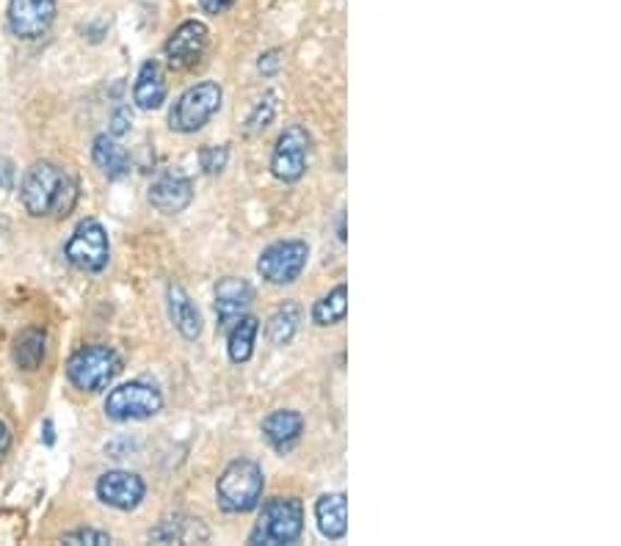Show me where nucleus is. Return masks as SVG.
Instances as JSON below:
<instances>
[{"label": "nucleus", "mask_w": 621, "mask_h": 546, "mask_svg": "<svg viewBox=\"0 0 621 546\" xmlns=\"http://www.w3.org/2000/svg\"><path fill=\"white\" fill-rule=\"evenodd\" d=\"M232 3H235V0H199V7L205 9L207 14H224Z\"/></svg>", "instance_id": "nucleus-30"}, {"label": "nucleus", "mask_w": 621, "mask_h": 546, "mask_svg": "<svg viewBox=\"0 0 621 546\" xmlns=\"http://www.w3.org/2000/svg\"><path fill=\"white\" fill-rule=\"evenodd\" d=\"M309 263V246L304 241H279L263 248L257 259V274L268 284H293Z\"/></svg>", "instance_id": "nucleus-8"}, {"label": "nucleus", "mask_w": 621, "mask_h": 546, "mask_svg": "<svg viewBox=\"0 0 621 546\" xmlns=\"http://www.w3.org/2000/svg\"><path fill=\"white\" fill-rule=\"evenodd\" d=\"M64 544H89V546H108L111 544V535L102 533V530L95 527H81V530H72V533L61 535Z\"/></svg>", "instance_id": "nucleus-27"}, {"label": "nucleus", "mask_w": 621, "mask_h": 546, "mask_svg": "<svg viewBox=\"0 0 621 546\" xmlns=\"http://www.w3.org/2000/svg\"><path fill=\"white\" fill-rule=\"evenodd\" d=\"M252 301H255V290H252V284H248L246 279H221V282L216 284V329L227 331L235 320L248 315Z\"/></svg>", "instance_id": "nucleus-13"}, {"label": "nucleus", "mask_w": 621, "mask_h": 546, "mask_svg": "<svg viewBox=\"0 0 621 546\" xmlns=\"http://www.w3.org/2000/svg\"><path fill=\"white\" fill-rule=\"evenodd\" d=\"M0 185L7 191L14 189V166L12 160H0Z\"/></svg>", "instance_id": "nucleus-31"}, {"label": "nucleus", "mask_w": 621, "mask_h": 546, "mask_svg": "<svg viewBox=\"0 0 621 546\" xmlns=\"http://www.w3.org/2000/svg\"><path fill=\"white\" fill-rule=\"evenodd\" d=\"M207 541V530L202 527L199 519L188 517H172L163 519L160 527H155L149 533V541H158V544H188V541Z\"/></svg>", "instance_id": "nucleus-22"}, {"label": "nucleus", "mask_w": 621, "mask_h": 546, "mask_svg": "<svg viewBox=\"0 0 621 546\" xmlns=\"http://www.w3.org/2000/svg\"><path fill=\"white\" fill-rule=\"evenodd\" d=\"M302 306L293 304V301H288V304L279 306L277 312H273L271 317H268V340H271V345L277 348H284L293 342V337H296L299 326H302Z\"/></svg>", "instance_id": "nucleus-24"}, {"label": "nucleus", "mask_w": 621, "mask_h": 546, "mask_svg": "<svg viewBox=\"0 0 621 546\" xmlns=\"http://www.w3.org/2000/svg\"><path fill=\"white\" fill-rule=\"evenodd\" d=\"M313 324L315 326H338L343 324L345 317H349V284H338L334 290L324 295V299L315 301L313 306Z\"/></svg>", "instance_id": "nucleus-23"}, {"label": "nucleus", "mask_w": 621, "mask_h": 546, "mask_svg": "<svg viewBox=\"0 0 621 546\" xmlns=\"http://www.w3.org/2000/svg\"><path fill=\"white\" fill-rule=\"evenodd\" d=\"M227 160H230V149L224 147V144H219V147H205L199 153V166L205 174L216 177L221 174V171L227 169Z\"/></svg>", "instance_id": "nucleus-26"}, {"label": "nucleus", "mask_w": 621, "mask_h": 546, "mask_svg": "<svg viewBox=\"0 0 621 546\" xmlns=\"http://www.w3.org/2000/svg\"><path fill=\"white\" fill-rule=\"evenodd\" d=\"M207 45H210V31L199 20H185L183 25L172 31V36L166 39V61L172 70H194L205 56Z\"/></svg>", "instance_id": "nucleus-10"}, {"label": "nucleus", "mask_w": 621, "mask_h": 546, "mask_svg": "<svg viewBox=\"0 0 621 546\" xmlns=\"http://www.w3.org/2000/svg\"><path fill=\"white\" fill-rule=\"evenodd\" d=\"M257 335H260V320L252 315H243L227 329V353H230L232 364H246L255 356Z\"/></svg>", "instance_id": "nucleus-20"}, {"label": "nucleus", "mask_w": 621, "mask_h": 546, "mask_svg": "<svg viewBox=\"0 0 621 546\" xmlns=\"http://www.w3.org/2000/svg\"><path fill=\"white\" fill-rule=\"evenodd\" d=\"M20 199L28 216L64 218L77 205V182L50 160H36L23 177Z\"/></svg>", "instance_id": "nucleus-1"}, {"label": "nucleus", "mask_w": 621, "mask_h": 546, "mask_svg": "<svg viewBox=\"0 0 621 546\" xmlns=\"http://www.w3.org/2000/svg\"><path fill=\"white\" fill-rule=\"evenodd\" d=\"M257 70L263 72L266 77H273L279 70H282V50H268V53L260 56V61H257Z\"/></svg>", "instance_id": "nucleus-29"}, {"label": "nucleus", "mask_w": 621, "mask_h": 546, "mask_svg": "<svg viewBox=\"0 0 621 546\" xmlns=\"http://www.w3.org/2000/svg\"><path fill=\"white\" fill-rule=\"evenodd\" d=\"M304 434V417L293 409H277V412L268 414L263 420V439L279 452V456H288L293 447L299 445Z\"/></svg>", "instance_id": "nucleus-15"}, {"label": "nucleus", "mask_w": 621, "mask_h": 546, "mask_svg": "<svg viewBox=\"0 0 621 546\" xmlns=\"http://www.w3.org/2000/svg\"><path fill=\"white\" fill-rule=\"evenodd\" d=\"M194 202V182L180 174H163L149 189V205L163 216H178Z\"/></svg>", "instance_id": "nucleus-14"}, {"label": "nucleus", "mask_w": 621, "mask_h": 546, "mask_svg": "<svg viewBox=\"0 0 621 546\" xmlns=\"http://www.w3.org/2000/svg\"><path fill=\"white\" fill-rule=\"evenodd\" d=\"M41 441H45V447H53L56 445L53 420H45V425H41Z\"/></svg>", "instance_id": "nucleus-33"}, {"label": "nucleus", "mask_w": 621, "mask_h": 546, "mask_svg": "<svg viewBox=\"0 0 621 546\" xmlns=\"http://www.w3.org/2000/svg\"><path fill=\"white\" fill-rule=\"evenodd\" d=\"M122 371V359L111 345H83L66 362V378L77 392H102Z\"/></svg>", "instance_id": "nucleus-4"}, {"label": "nucleus", "mask_w": 621, "mask_h": 546, "mask_svg": "<svg viewBox=\"0 0 621 546\" xmlns=\"http://www.w3.org/2000/svg\"><path fill=\"white\" fill-rule=\"evenodd\" d=\"M166 92L169 88H166V77L158 61H144L136 75V83H133V102L142 111H158L166 102Z\"/></svg>", "instance_id": "nucleus-18"}, {"label": "nucleus", "mask_w": 621, "mask_h": 546, "mask_svg": "<svg viewBox=\"0 0 621 546\" xmlns=\"http://www.w3.org/2000/svg\"><path fill=\"white\" fill-rule=\"evenodd\" d=\"M64 257L72 268L83 270V274L106 270L108 259H111V241H108L106 227L95 218H86V221L77 223L64 246Z\"/></svg>", "instance_id": "nucleus-7"}, {"label": "nucleus", "mask_w": 621, "mask_h": 546, "mask_svg": "<svg viewBox=\"0 0 621 546\" xmlns=\"http://www.w3.org/2000/svg\"><path fill=\"white\" fill-rule=\"evenodd\" d=\"M315 522H318L324 538H345V533H349V499H345V494H324L315 502Z\"/></svg>", "instance_id": "nucleus-17"}, {"label": "nucleus", "mask_w": 621, "mask_h": 546, "mask_svg": "<svg viewBox=\"0 0 621 546\" xmlns=\"http://www.w3.org/2000/svg\"><path fill=\"white\" fill-rule=\"evenodd\" d=\"M45 353H48V335L41 329H25L23 335L14 340L12 356L20 371H39L41 362H45Z\"/></svg>", "instance_id": "nucleus-21"}, {"label": "nucleus", "mask_w": 621, "mask_h": 546, "mask_svg": "<svg viewBox=\"0 0 621 546\" xmlns=\"http://www.w3.org/2000/svg\"><path fill=\"white\" fill-rule=\"evenodd\" d=\"M163 409V395L155 384L127 381L122 387L111 389L106 398V417L113 423H138L160 414Z\"/></svg>", "instance_id": "nucleus-6"}, {"label": "nucleus", "mask_w": 621, "mask_h": 546, "mask_svg": "<svg viewBox=\"0 0 621 546\" xmlns=\"http://www.w3.org/2000/svg\"><path fill=\"white\" fill-rule=\"evenodd\" d=\"M309 153H313V135L302 124H290L282 130L271 153V174L279 182H299L307 171Z\"/></svg>", "instance_id": "nucleus-9"}, {"label": "nucleus", "mask_w": 621, "mask_h": 546, "mask_svg": "<svg viewBox=\"0 0 621 546\" xmlns=\"http://www.w3.org/2000/svg\"><path fill=\"white\" fill-rule=\"evenodd\" d=\"M304 533V506L296 497L268 499L248 533V544L288 546L296 544Z\"/></svg>", "instance_id": "nucleus-3"}, {"label": "nucleus", "mask_w": 621, "mask_h": 546, "mask_svg": "<svg viewBox=\"0 0 621 546\" xmlns=\"http://www.w3.org/2000/svg\"><path fill=\"white\" fill-rule=\"evenodd\" d=\"M92 158H95V166L108 180H122V177L131 174V158L111 133L97 135L95 144H92Z\"/></svg>", "instance_id": "nucleus-19"}, {"label": "nucleus", "mask_w": 621, "mask_h": 546, "mask_svg": "<svg viewBox=\"0 0 621 546\" xmlns=\"http://www.w3.org/2000/svg\"><path fill=\"white\" fill-rule=\"evenodd\" d=\"M131 128H133L131 106H119L117 111L111 113V128H108V133H111L113 138H122V135L131 133Z\"/></svg>", "instance_id": "nucleus-28"}, {"label": "nucleus", "mask_w": 621, "mask_h": 546, "mask_svg": "<svg viewBox=\"0 0 621 546\" xmlns=\"http://www.w3.org/2000/svg\"><path fill=\"white\" fill-rule=\"evenodd\" d=\"M147 497V483L127 470H111L97 481V499L113 511H136Z\"/></svg>", "instance_id": "nucleus-12"}, {"label": "nucleus", "mask_w": 621, "mask_h": 546, "mask_svg": "<svg viewBox=\"0 0 621 546\" xmlns=\"http://www.w3.org/2000/svg\"><path fill=\"white\" fill-rule=\"evenodd\" d=\"M9 447H12V430H9V425L0 420V459L7 456Z\"/></svg>", "instance_id": "nucleus-32"}, {"label": "nucleus", "mask_w": 621, "mask_h": 546, "mask_svg": "<svg viewBox=\"0 0 621 546\" xmlns=\"http://www.w3.org/2000/svg\"><path fill=\"white\" fill-rule=\"evenodd\" d=\"M56 20V0H9L7 23L17 39L34 41L50 31Z\"/></svg>", "instance_id": "nucleus-11"}, {"label": "nucleus", "mask_w": 621, "mask_h": 546, "mask_svg": "<svg viewBox=\"0 0 621 546\" xmlns=\"http://www.w3.org/2000/svg\"><path fill=\"white\" fill-rule=\"evenodd\" d=\"M279 108V95L277 92H266V95L257 100V106L248 111L246 122H243V135H260L268 124L273 122Z\"/></svg>", "instance_id": "nucleus-25"}, {"label": "nucleus", "mask_w": 621, "mask_h": 546, "mask_svg": "<svg viewBox=\"0 0 621 546\" xmlns=\"http://www.w3.org/2000/svg\"><path fill=\"white\" fill-rule=\"evenodd\" d=\"M166 310H169V320L174 324V329H178L185 340H199L202 315L180 284H169V288H166Z\"/></svg>", "instance_id": "nucleus-16"}, {"label": "nucleus", "mask_w": 621, "mask_h": 546, "mask_svg": "<svg viewBox=\"0 0 621 546\" xmlns=\"http://www.w3.org/2000/svg\"><path fill=\"white\" fill-rule=\"evenodd\" d=\"M221 100H224V92L216 81H202L196 86L185 88L172 106V111H169V128L183 135L199 133L219 113Z\"/></svg>", "instance_id": "nucleus-5"}, {"label": "nucleus", "mask_w": 621, "mask_h": 546, "mask_svg": "<svg viewBox=\"0 0 621 546\" xmlns=\"http://www.w3.org/2000/svg\"><path fill=\"white\" fill-rule=\"evenodd\" d=\"M266 475L252 459H235L216 483V502L224 513H248L260 506Z\"/></svg>", "instance_id": "nucleus-2"}]
</instances>
